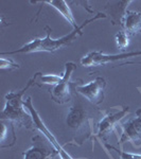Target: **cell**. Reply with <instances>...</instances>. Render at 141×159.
<instances>
[{
	"instance_id": "cell-1",
	"label": "cell",
	"mask_w": 141,
	"mask_h": 159,
	"mask_svg": "<svg viewBox=\"0 0 141 159\" xmlns=\"http://www.w3.org/2000/svg\"><path fill=\"white\" fill-rule=\"evenodd\" d=\"M107 17V15L105 13H98L94 15L92 18L86 19L82 25H79L76 29H73L72 32H70L69 34L65 35L63 37L60 38H54L51 37V29L49 27H46L45 30L47 31V35L45 38H35V39L31 40L30 43H27L25 45L22 46L21 48L14 51H9V52H3L1 53V55H12V54H29V53H36V52H49L53 53L57 50L64 49V48L68 47L72 43L74 40H76V38L81 35H83V29L87 27L89 24L96 21L99 19H105Z\"/></svg>"
},
{
	"instance_id": "cell-2",
	"label": "cell",
	"mask_w": 141,
	"mask_h": 159,
	"mask_svg": "<svg viewBox=\"0 0 141 159\" xmlns=\"http://www.w3.org/2000/svg\"><path fill=\"white\" fill-rule=\"evenodd\" d=\"M38 75H39V72L35 73V75L31 78L28 81V83L25 84V86L20 90L10 91L9 93L4 96L6 104H4V108L1 112L0 119L14 123L15 125H18L19 127L25 126L28 129H35L32 117L25 111V101L22 100V97L25 93V91L36 82Z\"/></svg>"
},
{
	"instance_id": "cell-3",
	"label": "cell",
	"mask_w": 141,
	"mask_h": 159,
	"mask_svg": "<svg viewBox=\"0 0 141 159\" xmlns=\"http://www.w3.org/2000/svg\"><path fill=\"white\" fill-rule=\"evenodd\" d=\"M65 122L68 129L73 130L75 134L72 141H76V145H81L92 136V117L86 105L82 102L80 97H78V93L72 105L69 107Z\"/></svg>"
},
{
	"instance_id": "cell-4",
	"label": "cell",
	"mask_w": 141,
	"mask_h": 159,
	"mask_svg": "<svg viewBox=\"0 0 141 159\" xmlns=\"http://www.w3.org/2000/svg\"><path fill=\"white\" fill-rule=\"evenodd\" d=\"M25 108L29 111V114L31 115V117H32L34 129H37L40 134H43V137L46 138V140L49 142V144L53 147V150H55L56 154L60 156V158L61 159H74L72 156L64 148L63 145L60 144V142H58L57 139L54 137V135H53L52 133L50 132V129L46 126L42 117L39 116L37 110L34 108V105L32 103V98H31V97H29V98L25 101Z\"/></svg>"
},
{
	"instance_id": "cell-5",
	"label": "cell",
	"mask_w": 141,
	"mask_h": 159,
	"mask_svg": "<svg viewBox=\"0 0 141 159\" xmlns=\"http://www.w3.org/2000/svg\"><path fill=\"white\" fill-rule=\"evenodd\" d=\"M130 112L129 106L111 107L104 111L100 122L97 124L96 137L100 140H106L112 132L116 130V126L121 120Z\"/></svg>"
},
{
	"instance_id": "cell-6",
	"label": "cell",
	"mask_w": 141,
	"mask_h": 159,
	"mask_svg": "<svg viewBox=\"0 0 141 159\" xmlns=\"http://www.w3.org/2000/svg\"><path fill=\"white\" fill-rule=\"evenodd\" d=\"M76 65L72 61H68L65 64V71L63 73V78L53 87L51 90V99L57 104H65L72 98V91L74 90L75 83L70 81L73 71L75 70Z\"/></svg>"
},
{
	"instance_id": "cell-7",
	"label": "cell",
	"mask_w": 141,
	"mask_h": 159,
	"mask_svg": "<svg viewBox=\"0 0 141 159\" xmlns=\"http://www.w3.org/2000/svg\"><path fill=\"white\" fill-rule=\"evenodd\" d=\"M138 56H141V51L124 52L120 54H107L100 51H91L82 57L81 65L84 67H99V66H105L107 64L115 63L117 61L127 60V58L138 57Z\"/></svg>"
},
{
	"instance_id": "cell-8",
	"label": "cell",
	"mask_w": 141,
	"mask_h": 159,
	"mask_svg": "<svg viewBox=\"0 0 141 159\" xmlns=\"http://www.w3.org/2000/svg\"><path fill=\"white\" fill-rule=\"evenodd\" d=\"M106 80L98 76L87 84H75L74 91L86 99L92 105H99L104 100V92L106 88Z\"/></svg>"
},
{
	"instance_id": "cell-9",
	"label": "cell",
	"mask_w": 141,
	"mask_h": 159,
	"mask_svg": "<svg viewBox=\"0 0 141 159\" xmlns=\"http://www.w3.org/2000/svg\"><path fill=\"white\" fill-rule=\"evenodd\" d=\"M122 135L120 137V145L130 142L136 148H141V108L137 109L136 117L121 124Z\"/></svg>"
},
{
	"instance_id": "cell-10",
	"label": "cell",
	"mask_w": 141,
	"mask_h": 159,
	"mask_svg": "<svg viewBox=\"0 0 141 159\" xmlns=\"http://www.w3.org/2000/svg\"><path fill=\"white\" fill-rule=\"evenodd\" d=\"M43 137L35 135L32 138V145L25 152L24 159H51L55 155V150H51Z\"/></svg>"
},
{
	"instance_id": "cell-11",
	"label": "cell",
	"mask_w": 141,
	"mask_h": 159,
	"mask_svg": "<svg viewBox=\"0 0 141 159\" xmlns=\"http://www.w3.org/2000/svg\"><path fill=\"white\" fill-rule=\"evenodd\" d=\"M132 0L129 1H108L105 6L107 15L111 16V21L112 25H122L123 18L127 11V7L132 3Z\"/></svg>"
},
{
	"instance_id": "cell-12",
	"label": "cell",
	"mask_w": 141,
	"mask_h": 159,
	"mask_svg": "<svg viewBox=\"0 0 141 159\" xmlns=\"http://www.w3.org/2000/svg\"><path fill=\"white\" fill-rule=\"evenodd\" d=\"M123 31L130 36L137 34L141 31V13L127 10L123 18L122 25Z\"/></svg>"
},
{
	"instance_id": "cell-13",
	"label": "cell",
	"mask_w": 141,
	"mask_h": 159,
	"mask_svg": "<svg viewBox=\"0 0 141 159\" xmlns=\"http://www.w3.org/2000/svg\"><path fill=\"white\" fill-rule=\"evenodd\" d=\"M43 3L49 4L55 9L61 16L64 17L68 21V24H70L73 27V29H76L79 27V25L76 24V20L74 18L72 12H71L70 7H69L67 1H64V0H51V1H43Z\"/></svg>"
},
{
	"instance_id": "cell-14",
	"label": "cell",
	"mask_w": 141,
	"mask_h": 159,
	"mask_svg": "<svg viewBox=\"0 0 141 159\" xmlns=\"http://www.w3.org/2000/svg\"><path fill=\"white\" fill-rule=\"evenodd\" d=\"M130 35L126 34L124 31H120L115 35V42H116L117 47L120 50H124L129 47L130 45Z\"/></svg>"
},
{
	"instance_id": "cell-15",
	"label": "cell",
	"mask_w": 141,
	"mask_h": 159,
	"mask_svg": "<svg viewBox=\"0 0 141 159\" xmlns=\"http://www.w3.org/2000/svg\"><path fill=\"white\" fill-rule=\"evenodd\" d=\"M39 81L38 83L42 84H47V85H56L57 83H60V81L63 78V75H57V74H43L39 73Z\"/></svg>"
},
{
	"instance_id": "cell-16",
	"label": "cell",
	"mask_w": 141,
	"mask_h": 159,
	"mask_svg": "<svg viewBox=\"0 0 141 159\" xmlns=\"http://www.w3.org/2000/svg\"><path fill=\"white\" fill-rule=\"evenodd\" d=\"M105 148L107 150H112L115 152H117L118 154L120 155L121 159H141V154H134V153H126L124 151H122L121 148H117L112 145H109V144H105Z\"/></svg>"
},
{
	"instance_id": "cell-17",
	"label": "cell",
	"mask_w": 141,
	"mask_h": 159,
	"mask_svg": "<svg viewBox=\"0 0 141 159\" xmlns=\"http://www.w3.org/2000/svg\"><path fill=\"white\" fill-rule=\"evenodd\" d=\"M0 68L2 70H16V69L20 68V66L19 64H17L11 58H6L1 56L0 57Z\"/></svg>"
},
{
	"instance_id": "cell-18",
	"label": "cell",
	"mask_w": 141,
	"mask_h": 159,
	"mask_svg": "<svg viewBox=\"0 0 141 159\" xmlns=\"http://www.w3.org/2000/svg\"><path fill=\"white\" fill-rule=\"evenodd\" d=\"M127 65H141V61H126V63H123V64H120L119 66H127Z\"/></svg>"
}]
</instances>
